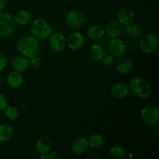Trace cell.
<instances>
[{"instance_id":"603a6c76","label":"cell","mask_w":159,"mask_h":159,"mask_svg":"<svg viewBox=\"0 0 159 159\" xmlns=\"http://www.w3.org/2000/svg\"><path fill=\"white\" fill-rule=\"evenodd\" d=\"M89 54L93 60L100 61L105 55V50L100 45L93 44L89 49Z\"/></svg>"},{"instance_id":"7a4b0ae2","label":"cell","mask_w":159,"mask_h":159,"mask_svg":"<svg viewBox=\"0 0 159 159\" xmlns=\"http://www.w3.org/2000/svg\"><path fill=\"white\" fill-rule=\"evenodd\" d=\"M129 89L134 95L142 99H147L152 93V88L149 82L141 76H137L131 79L129 84Z\"/></svg>"},{"instance_id":"5b68a950","label":"cell","mask_w":159,"mask_h":159,"mask_svg":"<svg viewBox=\"0 0 159 159\" xmlns=\"http://www.w3.org/2000/svg\"><path fill=\"white\" fill-rule=\"evenodd\" d=\"M139 47L145 54H152L158 47V38L153 33H149L142 36L139 42Z\"/></svg>"},{"instance_id":"f546056e","label":"cell","mask_w":159,"mask_h":159,"mask_svg":"<svg viewBox=\"0 0 159 159\" xmlns=\"http://www.w3.org/2000/svg\"><path fill=\"white\" fill-rule=\"evenodd\" d=\"M7 100H6L4 95L0 93V112L4 111L5 109L7 107Z\"/></svg>"},{"instance_id":"6da1fadb","label":"cell","mask_w":159,"mask_h":159,"mask_svg":"<svg viewBox=\"0 0 159 159\" xmlns=\"http://www.w3.org/2000/svg\"><path fill=\"white\" fill-rule=\"evenodd\" d=\"M19 52L24 57L30 58L36 55L40 49V42L34 36H24L20 37L16 43Z\"/></svg>"},{"instance_id":"277c9868","label":"cell","mask_w":159,"mask_h":159,"mask_svg":"<svg viewBox=\"0 0 159 159\" xmlns=\"http://www.w3.org/2000/svg\"><path fill=\"white\" fill-rule=\"evenodd\" d=\"M16 22L9 12H0V37H7L14 31Z\"/></svg>"},{"instance_id":"cb8c5ba5","label":"cell","mask_w":159,"mask_h":159,"mask_svg":"<svg viewBox=\"0 0 159 159\" xmlns=\"http://www.w3.org/2000/svg\"><path fill=\"white\" fill-rule=\"evenodd\" d=\"M89 146L93 149H99L103 145L104 138L101 134H93L88 140Z\"/></svg>"},{"instance_id":"3957f363","label":"cell","mask_w":159,"mask_h":159,"mask_svg":"<svg viewBox=\"0 0 159 159\" xmlns=\"http://www.w3.org/2000/svg\"><path fill=\"white\" fill-rule=\"evenodd\" d=\"M30 32L38 40H46L53 34V28L46 20L36 19L30 25Z\"/></svg>"},{"instance_id":"836d02e7","label":"cell","mask_w":159,"mask_h":159,"mask_svg":"<svg viewBox=\"0 0 159 159\" xmlns=\"http://www.w3.org/2000/svg\"><path fill=\"white\" fill-rule=\"evenodd\" d=\"M3 82H4V79H3V77L2 76V75H0V88L2 87V85H3Z\"/></svg>"},{"instance_id":"8fae6325","label":"cell","mask_w":159,"mask_h":159,"mask_svg":"<svg viewBox=\"0 0 159 159\" xmlns=\"http://www.w3.org/2000/svg\"><path fill=\"white\" fill-rule=\"evenodd\" d=\"M135 20L134 12L127 7L122 8L117 12V21L122 26L130 25L134 23Z\"/></svg>"},{"instance_id":"9c48e42d","label":"cell","mask_w":159,"mask_h":159,"mask_svg":"<svg viewBox=\"0 0 159 159\" xmlns=\"http://www.w3.org/2000/svg\"><path fill=\"white\" fill-rule=\"evenodd\" d=\"M50 48L55 52H61L65 49L67 40L65 36L61 33H54L49 37Z\"/></svg>"},{"instance_id":"7402d4cb","label":"cell","mask_w":159,"mask_h":159,"mask_svg":"<svg viewBox=\"0 0 159 159\" xmlns=\"http://www.w3.org/2000/svg\"><path fill=\"white\" fill-rule=\"evenodd\" d=\"M104 34H105V30H104L103 27L99 25H93L91 27L89 28L88 31H87L88 37L93 40H97L102 38Z\"/></svg>"},{"instance_id":"30bf717a","label":"cell","mask_w":159,"mask_h":159,"mask_svg":"<svg viewBox=\"0 0 159 159\" xmlns=\"http://www.w3.org/2000/svg\"><path fill=\"white\" fill-rule=\"evenodd\" d=\"M85 36L80 32H73L67 39V46L72 51H79L83 48L85 44Z\"/></svg>"},{"instance_id":"83f0119b","label":"cell","mask_w":159,"mask_h":159,"mask_svg":"<svg viewBox=\"0 0 159 159\" xmlns=\"http://www.w3.org/2000/svg\"><path fill=\"white\" fill-rule=\"evenodd\" d=\"M7 64L8 61L6 56L2 54H0V71H3L6 68Z\"/></svg>"},{"instance_id":"1f68e13d","label":"cell","mask_w":159,"mask_h":159,"mask_svg":"<svg viewBox=\"0 0 159 159\" xmlns=\"http://www.w3.org/2000/svg\"><path fill=\"white\" fill-rule=\"evenodd\" d=\"M5 6H6V1L5 0H0V12L4 9Z\"/></svg>"},{"instance_id":"52a82bcc","label":"cell","mask_w":159,"mask_h":159,"mask_svg":"<svg viewBox=\"0 0 159 159\" xmlns=\"http://www.w3.org/2000/svg\"><path fill=\"white\" fill-rule=\"evenodd\" d=\"M108 49L110 54L113 57L120 58L121 57H124L126 54L127 47L124 40L115 37V38H112V40L109 42Z\"/></svg>"},{"instance_id":"44dd1931","label":"cell","mask_w":159,"mask_h":159,"mask_svg":"<svg viewBox=\"0 0 159 159\" xmlns=\"http://www.w3.org/2000/svg\"><path fill=\"white\" fill-rule=\"evenodd\" d=\"M12 135H13V130L9 124H0V142H7L12 138Z\"/></svg>"},{"instance_id":"ba28073f","label":"cell","mask_w":159,"mask_h":159,"mask_svg":"<svg viewBox=\"0 0 159 159\" xmlns=\"http://www.w3.org/2000/svg\"><path fill=\"white\" fill-rule=\"evenodd\" d=\"M85 22V17L81 11L71 10L65 17V23L68 27L71 29H78L83 26Z\"/></svg>"},{"instance_id":"e0dca14e","label":"cell","mask_w":159,"mask_h":159,"mask_svg":"<svg viewBox=\"0 0 159 159\" xmlns=\"http://www.w3.org/2000/svg\"><path fill=\"white\" fill-rule=\"evenodd\" d=\"M52 145L53 144L51 140L48 137L43 136L37 140L36 143V149L41 155H46L47 153L51 152Z\"/></svg>"},{"instance_id":"f1b7e54d","label":"cell","mask_w":159,"mask_h":159,"mask_svg":"<svg viewBox=\"0 0 159 159\" xmlns=\"http://www.w3.org/2000/svg\"><path fill=\"white\" fill-rule=\"evenodd\" d=\"M45 158L46 159H58L62 158V156L57 152H48L45 155Z\"/></svg>"},{"instance_id":"d6986e66","label":"cell","mask_w":159,"mask_h":159,"mask_svg":"<svg viewBox=\"0 0 159 159\" xmlns=\"http://www.w3.org/2000/svg\"><path fill=\"white\" fill-rule=\"evenodd\" d=\"M123 32L130 36L133 39H138L142 37V26L139 24H132L123 26Z\"/></svg>"},{"instance_id":"d4e9b609","label":"cell","mask_w":159,"mask_h":159,"mask_svg":"<svg viewBox=\"0 0 159 159\" xmlns=\"http://www.w3.org/2000/svg\"><path fill=\"white\" fill-rule=\"evenodd\" d=\"M110 155L114 159H123L125 158V149L120 145H114L110 149Z\"/></svg>"},{"instance_id":"4fadbf2b","label":"cell","mask_w":159,"mask_h":159,"mask_svg":"<svg viewBox=\"0 0 159 159\" xmlns=\"http://www.w3.org/2000/svg\"><path fill=\"white\" fill-rule=\"evenodd\" d=\"M89 148L88 140L85 138L79 137L75 138L71 144V151L76 155H82L87 151Z\"/></svg>"},{"instance_id":"7c38bea8","label":"cell","mask_w":159,"mask_h":159,"mask_svg":"<svg viewBox=\"0 0 159 159\" xmlns=\"http://www.w3.org/2000/svg\"><path fill=\"white\" fill-rule=\"evenodd\" d=\"M111 94L114 99H125L130 94L129 85L125 82H117L112 87Z\"/></svg>"},{"instance_id":"2e32d148","label":"cell","mask_w":159,"mask_h":159,"mask_svg":"<svg viewBox=\"0 0 159 159\" xmlns=\"http://www.w3.org/2000/svg\"><path fill=\"white\" fill-rule=\"evenodd\" d=\"M116 71L122 75H127L133 69V62L130 58L121 57L116 61Z\"/></svg>"},{"instance_id":"9a60e30c","label":"cell","mask_w":159,"mask_h":159,"mask_svg":"<svg viewBox=\"0 0 159 159\" xmlns=\"http://www.w3.org/2000/svg\"><path fill=\"white\" fill-rule=\"evenodd\" d=\"M105 33L110 38L118 37L123 32V26L116 20H113L108 23L106 26Z\"/></svg>"},{"instance_id":"4dcf8cb0","label":"cell","mask_w":159,"mask_h":159,"mask_svg":"<svg viewBox=\"0 0 159 159\" xmlns=\"http://www.w3.org/2000/svg\"><path fill=\"white\" fill-rule=\"evenodd\" d=\"M113 60H114V57L111 54H107V55H104L102 61L106 65H110L113 62Z\"/></svg>"},{"instance_id":"484cf974","label":"cell","mask_w":159,"mask_h":159,"mask_svg":"<svg viewBox=\"0 0 159 159\" xmlns=\"http://www.w3.org/2000/svg\"><path fill=\"white\" fill-rule=\"evenodd\" d=\"M5 116L9 120H16L18 119L20 116V111L16 107L11 106V107H7L5 109Z\"/></svg>"},{"instance_id":"ac0fdd59","label":"cell","mask_w":159,"mask_h":159,"mask_svg":"<svg viewBox=\"0 0 159 159\" xmlns=\"http://www.w3.org/2000/svg\"><path fill=\"white\" fill-rule=\"evenodd\" d=\"M8 85L12 89H19L22 86L23 83V78L21 73L16 71H12L9 72L7 75Z\"/></svg>"},{"instance_id":"ffe728a7","label":"cell","mask_w":159,"mask_h":159,"mask_svg":"<svg viewBox=\"0 0 159 159\" xmlns=\"http://www.w3.org/2000/svg\"><path fill=\"white\" fill-rule=\"evenodd\" d=\"M14 20H15L16 23H17L18 25L26 26L30 22L31 15L29 11L26 10V9H21L16 13Z\"/></svg>"},{"instance_id":"d6a6232c","label":"cell","mask_w":159,"mask_h":159,"mask_svg":"<svg viewBox=\"0 0 159 159\" xmlns=\"http://www.w3.org/2000/svg\"><path fill=\"white\" fill-rule=\"evenodd\" d=\"M86 158L87 159H93V158H95V159H100L101 158L99 156V155H89V156L87 157Z\"/></svg>"},{"instance_id":"8992f818","label":"cell","mask_w":159,"mask_h":159,"mask_svg":"<svg viewBox=\"0 0 159 159\" xmlns=\"http://www.w3.org/2000/svg\"><path fill=\"white\" fill-rule=\"evenodd\" d=\"M141 118L146 124L153 126L158 124L159 120V110L153 104H148L143 107L141 112Z\"/></svg>"},{"instance_id":"5bb4252c","label":"cell","mask_w":159,"mask_h":159,"mask_svg":"<svg viewBox=\"0 0 159 159\" xmlns=\"http://www.w3.org/2000/svg\"><path fill=\"white\" fill-rule=\"evenodd\" d=\"M11 65L14 71L23 72L30 68V64L29 58L21 55L14 57L11 62Z\"/></svg>"},{"instance_id":"4316f807","label":"cell","mask_w":159,"mask_h":159,"mask_svg":"<svg viewBox=\"0 0 159 159\" xmlns=\"http://www.w3.org/2000/svg\"><path fill=\"white\" fill-rule=\"evenodd\" d=\"M30 60V64L31 66L34 68V69H39V68L41 67L42 61L41 59L39 57H37V54L33 57H31L30 58H29Z\"/></svg>"}]
</instances>
